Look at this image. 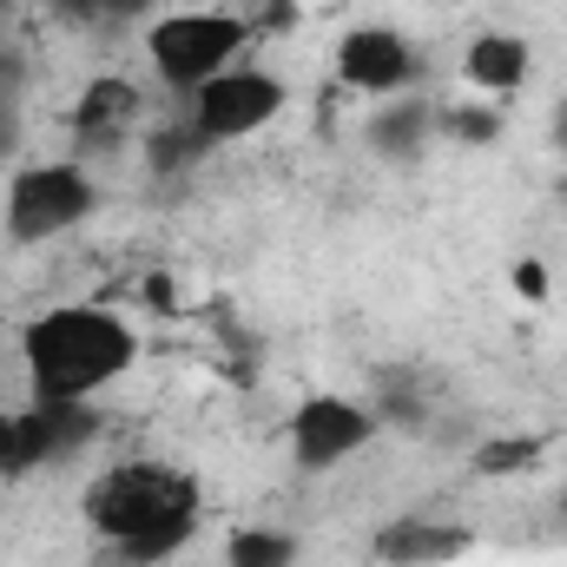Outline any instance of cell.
Masks as SVG:
<instances>
[{"instance_id":"18","label":"cell","mask_w":567,"mask_h":567,"mask_svg":"<svg viewBox=\"0 0 567 567\" xmlns=\"http://www.w3.org/2000/svg\"><path fill=\"white\" fill-rule=\"evenodd\" d=\"M555 140H561V145H567V113H561V133H555Z\"/></svg>"},{"instance_id":"6","label":"cell","mask_w":567,"mask_h":567,"mask_svg":"<svg viewBox=\"0 0 567 567\" xmlns=\"http://www.w3.org/2000/svg\"><path fill=\"white\" fill-rule=\"evenodd\" d=\"M370 435H377V416L357 410L350 396H310V403H297V416H290V455H297V468H337V462H350Z\"/></svg>"},{"instance_id":"15","label":"cell","mask_w":567,"mask_h":567,"mask_svg":"<svg viewBox=\"0 0 567 567\" xmlns=\"http://www.w3.org/2000/svg\"><path fill=\"white\" fill-rule=\"evenodd\" d=\"M449 126H455V140H468V145H488L495 133H502V120H495V113H455Z\"/></svg>"},{"instance_id":"20","label":"cell","mask_w":567,"mask_h":567,"mask_svg":"<svg viewBox=\"0 0 567 567\" xmlns=\"http://www.w3.org/2000/svg\"><path fill=\"white\" fill-rule=\"evenodd\" d=\"M561 522H567V488H561Z\"/></svg>"},{"instance_id":"14","label":"cell","mask_w":567,"mask_h":567,"mask_svg":"<svg viewBox=\"0 0 567 567\" xmlns=\"http://www.w3.org/2000/svg\"><path fill=\"white\" fill-rule=\"evenodd\" d=\"M205 145H212V140H205L198 126H192V133H152V165H158V172H172V165H192Z\"/></svg>"},{"instance_id":"19","label":"cell","mask_w":567,"mask_h":567,"mask_svg":"<svg viewBox=\"0 0 567 567\" xmlns=\"http://www.w3.org/2000/svg\"><path fill=\"white\" fill-rule=\"evenodd\" d=\"M60 7H93V0H60Z\"/></svg>"},{"instance_id":"4","label":"cell","mask_w":567,"mask_h":567,"mask_svg":"<svg viewBox=\"0 0 567 567\" xmlns=\"http://www.w3.org/2000/svg\"><path fill=\"white\" fill-rule=\"evenodd\" d=\"M93 212V178L80 165H27L7 178V238L47 245Z\"/></svg>"},{"instance_id":"2","label":"cell","mask_w":567,"mask_h":567,"mask_svg":"<svg viewBox=\"0 0 567 567\" xmlns=\"http://www.w3.org/2000/svg\"><path fill=\"white\" fill-rule=\"evenodd\" d=\"M86 522L126 548V561H165L192 542L198 522V482L158 462H120L86 488Z\"/></svg>"},{"instance_id":"9","label":"cell","mask_w":567,"mask_h":567,"mask_svg":"<svg viewBox=\"0 0 567 567\" xmlns=\"http://www.w3.org/2000/svg\"><path fill=\"white\" fill-rule=\"evenodd\" d=\"M462 555H468V528H449V522H390L377 535L383 567H449Z\"/></svg>"},{"instance_id":"17","label":"cell","mask_w":567,"mask_h":567,"mask_svg":"<svg viewBox=\"0 0 567 567\" xmlns=\"http://www.w3.org/2000/svg\"><path fill=\"white\" fill-rule=\"evenodd\" d=\"M100 7H106V13H145L152 0H100Z\"/></svg>"},{"instance_id":"8","label":"cell","mask_w":567,"mask_h":567,"mask_svg":"<svg viewBox=\"0 0 567 567\" xmlns=\"http://www.w3.org/2000/svg\"><path fill=\"white\" fill-rule=\"evenodd\" d=\"M145 100L133 80H120V73H100L86 93H80V106H73V140L86 145V152H106V145H120L133 126H140Z\"/></svg>"},{"instance_id":"5","label":"cell","mask_w":567,"mask_h":567,"mask_svg":"<svg viewBox=\"0 0 567 567\" xmlns=\"http://www.w3.org/2000/svg\"><path fill=\"white\" fill-rule=\"evenodd\" d=\"M284 106V86L258 66H238V73H212L198 93H192V126L205 140H251L258 126H271Z\"/></svg>"},{"instance_id":"11","label":"cell","mask_w":567,"mask_h":567,"mask_svg":"<svg viewBox=\"0 0 567 567\" xmlns=\"http://www.w3.org/2000/svg\"><path fill=\"white\" fill-rule=\"evenodd\" d=\"M297 548L290 535H271V528H238L231 548H225V567H290Z\"/></svg>"},{"instance_id":"10","label":"cell","mask_w":567,"mask_h":567,"mask_svg":"<svg viewBox=\"0 0 567 567\" xmlns=\"http://www.w3.org/2000/svg\"><path fill=\"white\" fill-rule=\"evenodd\" d=\"M462 73H468L475 93H515V86L528 80V47H522L515 33H482V40L468 47Z\"/></svg>"},{"instance_id":"1","label":"cell","mask_w":567,"mask_h":567,"mask_svg":"<svg viewBox=\"0 0 567 567\" xmlns=\"http://www.w3.org/2000/svg\"><path fill=\"white\" fill-rule=\"evenodd\" d=\"M133 357H140V337L126 330V317H113L100 303L47 310L20 337V363H27L33 403H86L93 390L126 377Z\"/></svg>"},{"instance_id":"16","label":"cell","mask_w":567,"mask_h":567,"mask_svg":"<svg viewBox=\"0 0 567 567\" xmlns=\"http://www.w3.org/2000/svg\"><path fill=\"white\" fill-rule=\"evenodd\" d=\"M515 290H522L528 303H535V297H548V271H542L535 258H528V265H515Z\"/></svg>"},{"instance_id":"13","label":"cell","mask_w":567,"mask_h":567,"mask_svg":"<svg viewBox=\"0 0 567 567\" xmlns=\"http://www.w3.org/2000/svg\"><path fill=\"white\" fill-rule=\"evenodd\" d=\"M370 140L383 145V152H410V145L423 140V106H390Z\"/></svg>"},{"instance_id":"7","label":"cell","mask_w":567,"mask_h":567,"mask_svg":"<svg viewBox=\"0 0 567 567\" xmlns=\"http://www.w3.org/2000/svg\"><path fill=\"white\" fill-rule=\"evenodd\" d=\"M337 80L357 93H403L416 80V53L390 27H350L337 47Z\"/></svg>"},{"instance_id":"21","label":"cell","mask_w":567,"mask_h":567,"mask_svg":"<svg viewBox=\"0 0 567 567\" xmlns=\"http://www.w3.org/2000/svg\"><path fill=\"white\" fill-rule=\"evenodd\" d=\"M0 7H7V0H0Z\"/></svg>"},{"instance_id":"3","label":"cell","mask_w":567,"mask_h":567,"mask_svg":"<svg viewBox=\"0 0 567 567\" xmlns=\"http://www.w3.org/2000/svg\"><path fill=\"white\" fill-rule=\"evenodd\" d=\"M238 47H245V20L212 13V7L165 13V20H152V33H145V60L158 66V80H165V86H185V93H198L212 73H225Z\"/></svg>"},{"instance_id":"12","label":"cell","mask_w":567,"mask_h":567,"mask_svg":"<svg viewBox=\"0 0 567 567\" xmlns=\"http://www.w3.org/2000/svg\"><path fill=\"white\" fill-rule=\"evenodd\" d=\"M535 455H542L535 435H502V442H488V449L475 455V468H482V475H508V468H528Z\"/></svg>"}]
</instances>
